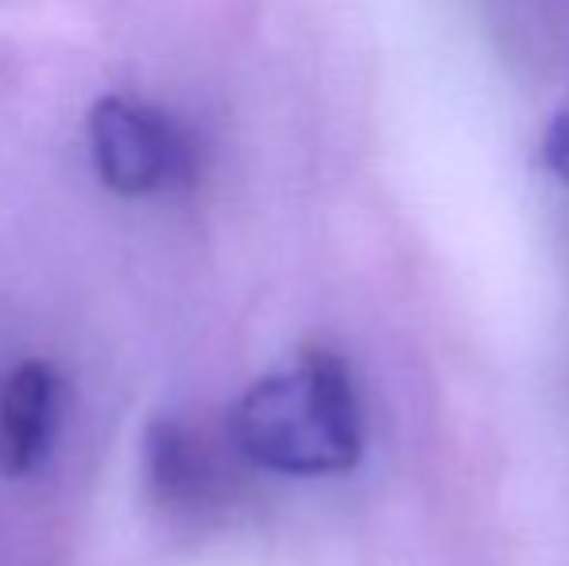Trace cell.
Instances as JSON below:
<instances>
[{"mask_svg": "<svg viewBox=\"0 0 569 566\" xmlns=\"http://www.w3.org/2000/svg\"><path fill=\"white\" fill-rule=\"evenodd\" d=\"M229 443L268 474H349L365 454V408L349 365L330 349H307L260 377L232 404Z\"/></svg>", "mask_w": 569, "mask_h": 566, "instance_id": "cell-1", "label": "cell"}, {"mask_svg": "<svg viewBox=\"0 0 569 566\" xmlns=\"http://www.w3.org/2000/svg\"><path fill=\"white\" fill-rule=\"evenodd\" d=\"M90 156L101 182L117 195L143 198L182 187L198 171L194 140L163 109L109 93L90 109Z\"/></svg>", "mask_w": 569, "mask_h": 566, "instance_id": "cell-2", "label": "cell"}, {"mask_svg": "<svg viewBox=\"0 0 569 566\" xmlns=\"http://www.w3.org/2000/svg\"><path fill=\"white\" fill-rule=\"evenodd\" d=\"M143 477L151 500L174 516H202L229 493V469L194 427L156 419L143 430Z\"/></svg>", "mask_w": 569, "mask_h": 566, "instance_id": "cell-3", "label": "cell"}, {"mask_svg": "<svg viewBox=\"0 0 569 566\" xmlns=\"http://www.w3.org/2000/svg\"><path fill=\"white\" fill-rule=\"evenodd\" d=\"M62 380L47 361H23L0 385V469L23 477L39 469L59 438Z\"/></svg>", "mask_w": 569, "mask_h": 566, "instance_id": "cell-4", "label": "cell"}, {"mask_svg": "<svg viewBox=\"0 0 569 566\" xmlns=\"http://www.w3.org/2000/svg\"><path fill=\"white\" fill-rule=\"evenodd\" d=\"M542 159H547L550 171L569 187V113H562L550 125L547 140H542Z\"/></svg>", "mask_w": 569, "mask_h": 566, "instance_id": "cell-5", "label": "cell"}]
</instances>
